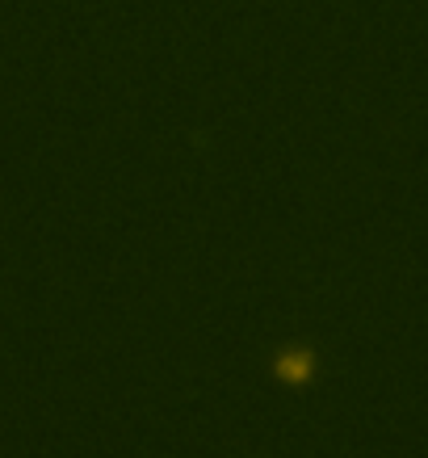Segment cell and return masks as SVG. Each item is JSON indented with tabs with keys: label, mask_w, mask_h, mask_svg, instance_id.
<instances>
[{
	"label": "cell",
	"mask_w": 428,
	"mask_h": 458,
	"mask_svg": "<svg viewBox=\"0 0 428 458\" xmlns=\"http://www.w3.org/2000/svg\"><path fill=\"white\" fill-rule=\"evenodd\" d=\"M277 375L286 378V383H303V378L311 375V353H306V349H294V353H286V358L277 361Z\"/></svg>",
	"instance_id": "1"
}]
</instances>
